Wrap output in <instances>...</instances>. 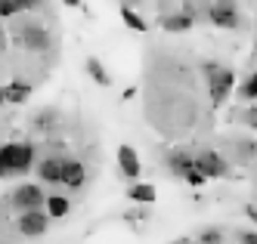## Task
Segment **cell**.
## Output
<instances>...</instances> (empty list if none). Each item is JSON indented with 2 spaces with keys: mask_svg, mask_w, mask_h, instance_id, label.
Segmentation results:
<instances>
[{
  "mask_svg": "<svg viewBox=\"0 0 257 244\" xmlns=\"http://www.w3.org/2000/svg\"><path fill=\"white\" fill-rule=\"evenodd\" d=\"M34 167V145L31 142H7L0 145V179L28 173Z\"/></svg>",
  "mask_w": 257,
  "mask_h": 244,
  "instance_id": "6da1fadb",
  "label": "cell"
},
{
  "mask_svg": "<svg viewBox=\"0 0 257 244\" xmlns=\"http://www.w3.org/2000/svg\"><path fill=\"white\" fill-rule=\"evenodd\" d=\"M205 78H208V90H211V102H214V108H220V105L232 96L235 71L217 65V62H205Z\"/></svg>",
  "mask_w": 257,
  "mask_h": 244,
  "instance_id": "7a4b0ae2",
  "label": "cell"
},
{
  "mask_svg": "<svg viewBox=\"0 0 257 244\" xmlns=\"http://www.w3.org/2000/svg\"><path fill=\"white\" fill-rule=\"evenodd\" d=\"M205 13L217 28H226V31L242 28V13H238L235 0H205Z\"/></svg>",
  "mask_w": 257,
  "mask_h": 244,
  "instance_id": "3957f363",
  "label": "cell"
},
{
  "mask_svg": "<svg viewBox=\"0 0 257 244\" xmlns=\"http://www.w3.org/2000/svg\"><path fill=\"white\" fill-rule=\"evenodd\" d=\"M13 37H16V44H19L22 50H28V53H47L53 47V37H50V31L41 22H25V25H19Z\"/></svg>",
  "mask_w": 257,
  "mask_h": 244,
  "instance_id": "277c9868",
  "label": "cell"
},
{
  "mask_svg": "<svg viewBox=\"0 0 257 244\" xmlns=\"http://www.w3.org/2000/svg\"><path fill=\"white\" fill-rule=\"evenodd\" d=\"M44 189L38 182H22V185H16L13 195H10V204H13V210H19V213H28V210H44Z\"/></svg>",
  "mask_w": 257,
  "mask_h": 244,
  "instance_id": "5b68a950",
  "label": "cell"
},
{
  "mask_svg": "<svg viewBox=\"0 0 257 244\" xmlns=\"http://www.w3.org/2000/svg\"><path fill=\"white\" fill-rule=\"evenodd\" d=\"M192 167H195V170L205 176V179H220V176L229 173L226 158L220 155V152H214V148H201V152H195V155H192Z\"/></svg>",
  "mask_w": 257,
  "mask_h": 244,
  "instance_id": "8992f818",
  "label": "cell"
},
{
  "mask_svg": "<svg viewBox=\"0 0 257 244\" xmlns=\"http://www.w3.org/2000/svg\"><path fill=\"white\" fill-rule=\"evenodd\" d=\"M16 229H19V235H25V238H41V235L50 229V216H47V210L19 213V219H16Z\"/></svg>",
  "mask_w": 257,
  "mask_h": 244,
  "instance_id": "52a82bcc",
  "label": "cell"
},
{
  "mask_svg": "<svg viewBox=\"0 0 257 244\" xmlns=\"http://www.w3.org/2000/svg\"><path fill=\"white\" fill-rule=\"evenodd\" d=\"M84 182H87V164L78 161V158H65V167H62V185L71 192H78L84 189Z\"/></svg>",
  "mask_w": 257,
  "mask_h": 244,
  "instance_id": "ba28073f",
  "label": "cell"
},
{
  "mask_svg": "<svg viewBox=\"0 0 257 244\" xmlns=\"http://www.w3.org/2000/svg\"><path fill=\"white\" fill-rule=\"evenodd\" d=\"M62 167H65V158H59V155H50V158H44V161H38V179L41 182H47V185H62Z\"/></svg>",
  "mask_w": 257,
  "mask_h": 244,
  "instance_id": "9c48e42d",
  "label": "cell"
},
{
  "mask_svg": "<svg viewBox=\"0 0 257 244\" xmlns=\"http://www.w3.org/2000/svg\"><path fill=\"white\" fill-rule=\"evenodd\" d=\"M118 167H121V173L127 179H137L143 173V164H140V155H137L134 145H121L118 148Z\"/></svg>",
  "mask_w": 257,
  "mask_h": 244,
  "instance_id": "30bf717a",
  "label": "cell"
},
{
  "mask_svg": "<svg viewBox=\"0 0 257 244\" xmlns=\"http://www.w3.org/2000/svg\"><path fill=\"white\" fill-rule=\"evenodd\" d=\"M164 164H168V170L174 176H186L192 170V152H183V148H171L168 155H164Z\"/></svg>",
  "mask_w": 257,
  "mask_h": 244,
  "instance_id": "8fae6325",
  "label": "cell"
},
{
  "mask_svg": "<svg viewBox=\"0 0 257 244\" xmlns=\"http://www.w3.org/2000/svg\"><path fill=\"white\" fill-rule=\"evenodd\" d=\"M84 71L90 74V81H93V84H99L102 90H108V87H112V74H108V68H105V65L96 59V56H87Z\"/></svg>",
  "mask_w": 257,
  "mask_h": 244,
  "instance_id": "7c38bea8",
  "label": "cell"
},
{
  "mask_svg": "<svg viewBox=\"0 0 257 244\" xmlns=\"http://www.w3.org/2000/svg\"><path fill=\"white\" fill-rule=\"evenodd\" d=\"M195 19H189L186 13H171V16H161V28L168 34H183V31H192Z\"/></svg>",
  "mask_w": 257,
  "mask_h": 244,
  "instance_id": "4fadbf2b",
  "label": "cell"
},
{
  "mask_svg": "<svg viewBox=\"0 0 257 244\" xmlns=\"http://www.w3.org/2000/svg\"><path fill=\"white\" fill-rule=\"evenodd\" d=\"M127 198H131L134 204H143V207H152L158 195H155V185L152 182H137V185L127 189Z\"/></svg>",
  "mask_w": 257,
  "mask_h": 244,
  "instance_id": "5bb4252c",
  "label": "cell"
},
{
  "mask_svg": "<svg viewBox=\"0 0 257 244\" xmlns=\"http://www.w3.org/2000/svg\"><path fill=\"white\" fill-rule=\"evenodd\" d=\"M44 210H47V216H50V219H62V216L71 210V201H68L65 195H47Z\"/></svg>",
  "mask_w": 257,
  "mask_h": 244,
  "instance_id": "9a60e30c",
  "label": "cell"
},
{
  "mask_svg": "<svg viewBox=\"0 0 257 244\" xmlns=\"http://www.w3.org/2000/svg\"><path fill=\"white\" fill-rule=\"evenodd\" d=\"M121 19H124V25L131 28V31H137V34H146V31H149V22H146V19H143L131 4H121Z\"/></svg>",
  "mask_w": 257,
  "mask_h": 244,
  "instance_id": "2e32d148",
  "label": "cell"
},
{
  "mask_svg": "<svg viewBox=\"0 0 257 244\" xmlns=\"http://www.w3.org/2000/svg\"><path fill=\"white\" fill-rule=\"evenodd\" d=\"M4 96H7V102H13V105H22V102L31 96V87L22 84V81H13V84L4 87Z\"/></svg>",
  "mask_w": 257,
  "mask_h": 244,
  "instance_id": "e0dca14e",
  "label": "cell"
},
{
  "mask_svg": "<svg viewBox=\"0 0 257 244\" xmlns=\"http://www.w3.org/2000/svg\"><path fill=\"white\" fill-rule=\"evenodd\" d=\"M238 164H257V142H238Z\"/></svg>",
  "mask_w": 257,
  "mask_h": 244,
  "instance_id": "ac0fdd59",
  "label": "cell"
},
{
  "mask_svg": "<svg viewBox=\"0 0 257 244\" xmlns=\"http://www.w3.org/2000/svg\"><path fill=\"white\" fill-rule=\"evenodd\" d=\"M238 96H242L245 102H254V105H257V71L251 74V78H248L245 84H242V90H238Z\"/></svg>",
  "mask_w": 257,
  "mask_h": 244,
  "instance_id": "d6986e66",
  "label": "cell"
},
{
  "mask_svg": "<svg viewBox=\"0 0 257 244\" xmlns=\"http://www.w3.org/2000/svg\"><path fill=\"white\" fill-rule=\"evenodd\" d=\"M198 244H223V229H217V226L201 229L198 232Z\"/></svg>",
  "mask_w": 257,
  "mask_h": 244,
  "instance_id": "ffe728a7",
  "label": "cell"
},
{
  "mask_svg": "<svg viewBox=\"0 0 257 244\" xmlns=\"http://www.w3.org/2000/svg\"><path fill=\"white\" fill-rule=\"evenodd\" d=\"M13 16H19V7L13 0H0V19H13Z\"/></svg>",
  "mask_w": 257,
  "mask_h": 244,
  "instance_id": "44dd1931",
  "label": "cell"
},
{
  "mask_svg": "<svg viewBox=\"0 0 257 244\" xmlns=\"http://www.w3.org/2000/svg\"><path fill=\"white\" fill-rule=\"evenodd\" d=\"M13 4L19 7V13H34V10L44 4V0H13Z\"/></svg>",
  "mask_w": 257,
  "mask_h": 244,
  "instance_id": "7402d4cb",
  "label": "cell"
},
{
  "mask_svg": "<svg viewBox=\"0 0 257 244\" xmlns=\"http://www.w3.org/2000/svg\"><path fill=\"white\" fill-rule=\"evenodd\" d=\"M183 179H186L189 185H195V189H201V185H205V176H201V173L195 170V167H192V170H189L186 176H183Z\"/></svg>",
  "mask_w": 257,
  "mask_h": 244,
  "instance_id": "603a6c76",
  "label": "cell"
},
{
  "mask_svg": "<svg viewBox=\"0 0 257 244\" xmlns=\"http://www.w3.org/2000/svg\"><path fill=\"white\" fill-rule=\"evenodd\" d=\"M245 124H248L251 130H257V105H248V108H245Z\"/></svg>",
  "mask_w": 257,
  "mask_h": 244,
  "instance_id": "cb8c5ba5",
  "label": "cell"
},
{
  "mask_svg": "<svg viewBox=\"0 0 257 244\" xmlns=\"http://www.w3.org/2000/svg\"><path fill=\"white\" fill-rule=\"evenodd\" d=\"M238 244H257V232H242L238 235Z\"/></svg>",
  "mask_w": 257,
  "mask_h": 244,
  "instance_id": "d4e9b609",
  "label": "cell"
},
{
  "mask_svg": "<svg viewBox=\"0 0 257 244\" xmlns=\"http://www.w3.org/2000/svg\"><path fill=\"white\" fill-rule=\"evenodd\" d=\"M245 216L257 222V204H245Z\"/></svg>",
  "mask_w": 257,
  "mask_h": 244,
  "instance_id": "484cf974",
  "label": "cell"
},
{
  "mask_svg": "<svg viewBox=\"0 0 257 244\" xmlns=\"http://www.w3.org/2000/svg\"><path fill=\"white\" fill-rule=\"evenodd\" d=\"M7 50V31H4V25H0V53Z\"/></svg>",
  "mask_w": 257,
  "mask_h": 244,
  "instance_id": "4316f807",
  "label": "cell"
},
{
  "mask_svg": "<svg viewBox=\"0 0 257 244\" xmlns=\"http://www.w3.org/2000/svg\"><path fill=\"white\" fill-rule=\"evenodd\" d=\"M65 7H81V0H62Z\"/></svg>",
  "mask_w": 257,
  "mask_h": 244,
  "instance_id": "83f0119b",
  "label": "cell"
},
{
  "mask_svg": "<svg viewBox=\"0 0 257 244\" xmlns=\"http://www.w3.org/2000/svg\"><path fill=\"white\" fill-rule=\"evenodd\" d=\"M0 105H7V96H4V87H0Z\"/></svg>",
  "mask_w": 257,
  "mask_h": 244,
  "instance_id": "f1b7e54d",
  "label": "cell"
},
{
  "mask_svg": "<svg viewBox=\"0 0 257 244\" xmlns=\"http://www.w3.org/2000/svg\"><path fill=\"white\" fill-rule=\"evenodd\" d=\"M171 244H192V241H186V238H180V241H171Z\"/></svg>",
  "mask_w": 257,
  "mask_h": 244,
  "instance_id": "f546056e",
  "label": "cell"
}]
</instances>
